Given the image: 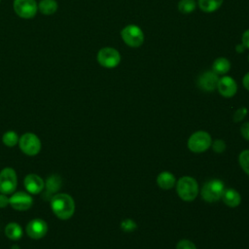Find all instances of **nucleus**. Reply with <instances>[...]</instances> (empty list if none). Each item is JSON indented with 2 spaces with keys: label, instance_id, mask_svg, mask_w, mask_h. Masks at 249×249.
<instances>
[{
  "label": "nucleus",
  "instance_id": "f257e3e1",
  "mask_svg": "<svg viewBox=\"0 0 249 249\" xmlns=\"http://www.w3.org/2000/svg\"><path fill=\"white\" fill-rule=\"evenodd\" d=\"M51 207L54 215L61 220H68L75 212V202L67 194H56L51 199Z\"/></svg>",
  "mask_w": 249,
  "mask_h": 249
},
{
  "label": "nucleus",
  "instance_id": "f03ea898",
  "mask_svg": "<svg viewBox=\"0 0 249 249\" xmlns=\"http://www.w3.org/2000/svg\"><path fill=\"white\" fill-rule=\"evenodd\" d=\"M176 191L184 201H193L198 195V184L191 176H183L176 182Z\"/></svg>",
  "mask_w": 249,
  "mask_h": 249
},
{
  "label": "nucleus",
  "instance_id": "7ed1b4c3",
  "mask_svg": "<svg viewBox=\"0 0 249 249\" xmlns=\"http://www.w3.org/2000/svg\"><path fill=\"white\" fill-rule=\"evenodd\" d=\"M212 144V138L210 134L203 130H198L193 133L188 139V148L191 152L199 154L205 152Z\"/></svg>",
  "mask_w": 249,
  "mask_h": 249
},
{
  "label": "nucleus",
  "instance_id": "20e7f679",
  "mask_svg": "<svg viewBox=\"0 0 249 249\" xmlns=\"http://www.w3.org/2000/svg\"><path fill=\"white\" fill-rule=\"evenodd\" d=\"M224 191V183L219 179H212L203 185L200 195L203 200L207 202H216L222 198Z\"/></svg>",
  "mask_w": 249,
  "mask_h": 249
},
{
  "label": "nucleus",
  "instance_id": "39448f33",
  "mask_svg": "<svg viewBox=\"0 0 249 249\" xmlns=\"http://www.w3.org/2000/svg\"><path fill=\"white\" fill-rule=\"evenodd\" d=\"M123 41L131 48H138L144 42V33L140 27L134 24H129L124 27L121 31Z\"/></svg>",
  "mask_w": 249,
  "mask_h": 249
},
{
  "label": "nucleus",
  "instance_id": "423d86ee",
  "mask_svg": "<svg viewBox=\"0 0 249 249\" xmlns=\"http://www.w3.org/2000/svg\"><path fill=\"white\" fill-rule=\"evenodd\" d=\"M97 62L105 68H114L121 62L120 53L111 47H105L97 53Z\"/></svg>",
  "mask_w": 249,
  "mask_h": 249
},
{
  "label": "nucleus",
  "instance_id": "0eeeda50",
  "mask_svg": "<svg viewBox=\"0 0 249 249\" xmlns=\"http://www.w3.org/2000/svg\"><path fill=\"white\" fill-rule=\"evenodd\" d=\"M18 185L16 171L11 167H5L0 171V193L5 195L14 194Z\"/></svg>",
  "mask_w": 249,
  "mask_h": 249
},
{
  "label": "nucleus",
  "instance_id": "6e6552de",
  "mask_svg": "<svg viewBox=\"0 0 249 249\" xmlns=\"http://www.w3.org/2000/svg\"><path fill=\"white\" fill-rule=\"evenodd\" d=\"M18 145L22 153L27 156H35L41 150V141L34 133L27 132L20 136Z\"/></svg>",
  "mask_w": 249,
  "mask_h": 249
},
{
  "label": "nucleus",
  "instance_id": "1a4fd4ad",
  "mask_svg": "<svg viewBox=\"0 0 249 249\" xmlns=\"http://www.w3.org/2000/svg\"><path fill=\"white\" fill-rule=\"evenodd\" d=\"M13 8L19 18L25 19L34 18L38 12L36 0H14Z\"/></svg>",
  "mask_w": 249,
  "mask_h": 249
},
{
  "label": "nucleus",
  "instance_id": "9d476101",
  "mask_svg": "<svg viewBox=\"0 0 249 249\" xmlns=\"http://www.w3.org/2000/svg\"><path fill=\"white\" fill-rule=\"evenodd\" d=\"M33 199L31 196L25 192H17L9 199V204L12 208L18 211H24L31 207Z\"/></svg>",
  "mask_w": 249,
  "mask_h": 249
},
{
  "label": "nucleus",
  "instance_id": "9b49d317",
  "mask_svg": "<svg viewBox=\"0 0 249 249\" xmlns=\"http://www.w3.org/2000/svg\"><path fill=\"white\" fill-rule=\"evenodd\" d=\"M26 233L33 239H40L44 237L48 231V225L42 219H33L26 226Z\"/></svg>",
  "mask_w": 249,
  "mask_h": 249
},
{
  "label": "nucleus",
  "instance_id": "f8f14e48",
  "mask_svg": "<svg viewBox=\"0 0 249 249\" xmlns=\"http://www.w3.org/2000/svg\"><path fill=\"white\" fill-rule=\"evenodd\" d=\"M217 89L222 96L230 98L236 93L237 85L231 77L224 76L219 79L217 84Z\"/></svg>",
  "mask_w": 249,
  "mask_h": 249
},
{
  "label": "nucleus",
  "instance_id": "ddd939ff",
  "mask_svg": "<svg viewBox=\"0 0 249 249\" xmlns=\"http://www.w3.org/2000/svg\"><path fill=\"white\" fill-rule=\"evenodd\" d=\"M219 77L213 71H205L199 77L197 81L198 87L204 91H212L217 89Z\"/></svg>",
  "mask_w": 249,
  "mask_h": 249
},
{
  "label": "nucleus",
  "instance_id": "4468645a",
  "mask_svg": "<svg viewBox=\"0 0 249 249\" xmlns=\"http://www.w3.org/2000/svg\"><path fill=\"white\" fill-rule=\"evenodd\" d=\"M23 184L26 191L32 195H37L41 193L45 187L44 180L39 175L33 173L25 176Z\"/></svg>",
  "mask_w": 249,
  "mask_h": 249
},
{
  "label": "nucleus",
  "instance_id": "2eb2a0df",
  "mask_svg": "<svg viewBox=\"0 0 249 249\" xmlns=\"http://www.w3.org/2000/svg\"><path fill=\"white\" fill-rule=\"evenodd\" d=\"M222 200L227 206L233 208L240 204L241 196L239 193L234 189H225L222 196Z\"/></svg>",
  "mask_w": 249,
  "mask_h": 249
},
{
  "label": "nucleus",
  "instance_id": "dca6fc26",
  "mask_svg": "<svg viewBox=\"0 0 249 249\" xmlns=\"http://www.w3.org/2000/svg\"><path fill=\"white\" fill-rule=\"evenodd\" d=\"M157 184L162 190H170L176 184L175 176L169 171H162L157 177Z\"/></svg>",
  "mask_w": 249,
  "mask_h": 249
},
{
  "label": "nucleus",
  "instance_id": "f3484780",
  "mask_svg": "<svg viewBox=\"0 0 249 249\" xmlns=\"http://www.w3.org/2000/svg\"><path fill=\"white\" fill-rule=\"evenodd\" d=\"M231 69V62L226 57H218L212 64V71L217 75H224Z\"/></svg>",
  "mask_w": 249,
  "mask_h": 249
},
{
  "label": "nucleus",
  "instance_id": "a211bd4d",
  "mask_svg": "<svg viewBox=\"0 0 249 249\" xmlns=\"http://www.w3.org/2000/svg\"><path fill=\"white\" fill-rule=\"evenodd\" d=\"M58 4L55 0H41L38 4V10L42 15L51 16L57 11Z\"/></svg>",
  "mask_w": 249,
  "mask_h": 249
},
{
  "label": "nucleus",
  "instance_id": "6ab92c4d",
  "mask_svg": "<svg viewBox=\"0 0 249 249\" xmlns=\"http://www.w3.org/2000/svg\"><path fill=\"white\" fill-rule=\"evenodd\" d=\"M5 234L9 239L18 240L22 236V229L17 223H9L5 228Z\"/></svg>",
  "mask_w": 249,
  "mask_h": 249
},
{
  "label": "nucleus",
  "instance_id": "aec40b11",
  "mask_svg": "<svg viewBox=\"0 0 249 249\" xmlns=\"http://www.w3.org/2000/svg\"><path fill=\"white\" fill-rule=\"evenodd\" d=\"M223 3V0H198V7L205 13H212L218 10Z\"/></svg>",
  "mask_w": 249,
  "mask_h": 249
},
{
  "label": "nucleus",
  "instance_id": "412c9836",
  "mask_svg": "<svg viewBox=\"0 0 249 249\" xmlns=\"http://www.w3.org/2000/svg\"><path fill=\"white\" fill-rule=\"evenodd\" d=\"M46 187L49 192L55 193L61 187V179L58 175H51L46 181Z\"/></svg>",
  "mask_w": 249,
  "mask_h": 249
},
{
  "label": "nucleus",
  "instance_id": "4be33fe9",
  "mask_svg": "<svg viewBox=\"0 0 249 249\" xmlns=\"http://www.w3.org/2000/svg\"><path fill=\"white\" fill-rule=\"evenodd\" d=\"M18 140H19V138H18V133L13 130L5 132L2 137V141H3L4 145L8 146V147L16 146L18 143Z\"/></svg>",
  "mask_w": 249,
  "mask_h": 249
},
{
  "label": "nucleus",
  "instance_id": "5701e85b",
  "mask_svg": "<svg viewBox=\"0 0 249 249\" xmlns=\"http://www.w3.org/2000/svg\"><path fill=\"white\" fill-rule=\"evenodd\" d=\"M196 3L195 0H180L178 3V10L182 14H190L195 11Z\"/></svg>",
  "mask_w": 249,
  "mask_h": 249
},
{
  "label": "nucleus",
  "instance_id": "b1692460",
  "mask_svg": "<svg viewBox=\"0 0 249 249\" xmlns=\"http://www.w3.org/2000/svg\"><path fill=\"white\" fill-rule=\"evenodd\" d=\"M238 161L242 170L249 175V150H243L239 154Z\"/></svg>",
  "mask_w": 249,
  "mask_h": 249
},
{
  "label": "nucleus",
  "instance_id": "393cba45",
  "mask_svg": "<svg viewBox=\"0 0 249 249\" xmlns=\"http://www.w3.org/2000/svg\"><path fill=\"white\" fill-rule=\"evenodd\" d=\"M121 228L124 231H133L136 230L137 225L136 223L131 219H125L121 223Z\"/></svg>",
  "mask_w": 249,
  "mask_h": 249
},
{
  "label": "nucleus",
  "instance_id": "a878e982",
  "mask_svg": "<svg viewBox=\"0 0 249 249\" xmlns=\"http://www.w3.org/2000/svg\"><path fill=\"white\" fill-rule=\"evenodd\" d=\"M211 145H212L213 151L218 154H221L226 150V143L222 139H216Z\"/></svg>",
  "mask_w": 249,
  "mask_h": 249
},
{
  "label": "nucleus",
  "instance_id": "bb28decb",
  "mask_svg": "<svg viewBox=\"0 0 249 249\" xmlns=\"http://www.w3.org/2000/svg\"><path fill=\"white\" fill-rule=\"evenodd\" d=\"M176 249H197V248L195 245V243L192 242L191 240H189V239H182V240H180L177 243Z\"/></svg>",
  "mask_w": 249,
  "mask_h": 249
},
{
  "label": "nucleus",
  "instance_id": "cd10ccee",
  "mask_svg": "<svg viewBox=\"0 0 249 249\" xmlns=\"http://www.w3.org/2000/svg\"><path fill=\"white\" fill-rule=\"evenodd\" d=\"M247 108L245 107H240L239 109H237L234 114H233V121L235 123H238V122H241L247 115Z\"/></svg>",
  "mask_w": 249,
  "mask_h": 249
},
{
  "label": "nucleus",
  "instance_id": "c85d7f7f",
  "mask_svg": "<svg viewBox=\"0 0 249 249\" xmlns=\"http://www.w3.org/2000/svg\"><path fill=\"white\" fill-rule=\"evenodd\" d=\"M240 132L243 138H245L246 140H249V122H246L241 125Z\"/></svg>",
  "mask_w": 249,
  "mask_h": 249
},
{
  "label": "nucleus",
  "instance_id": "c756f323",
  "mask_svg": "<svg viewBox=\"0 0 249 249\" xmlns=\"http://www.w3.org/2000/svg\"><path fill=\"white\" fill-rule=\"evenodd\" d=\"M241 41H242V46L244 47V49H249V29H247L246 31H244V33L242 34V38H241Z\"/></svg>",
  "mask_w": 249,
  "mask_h": 249
},
{
  "label": "nucleus",
  "instance_id": "7c9ffc66",
  "mask_svg": "<svg viewBox=\"0 0 249 249\" xmlns=\"http://www.w3.org/2000/svg\"><path fill=\"white\" fill-rule=\"evenodd\" d=\"M9 199L7 195L0 193V208H5L9 204Z\"/></svg>",
  "mask_w": 249,
  "mask_h": 249
},
{
  "label": "nucleus",
  "instance_id": "2f4dec72",
  "mask_svg": "<svg viewBox=\"0 0 249 249\" xmlns=\"http://www.w3.org/2000/svg\"><path fill=\"white\" fill-rule=\"evenodd\" d=\"M242 84H243V87L249 90V72L247 74L244 75L243 79H242Z\"/></svg>",
  "mask_w": 249,
  "mask_h": 249
},
{
  "label": "nucleus",
  "instance_id": "473e14b6",
  "mask_svg": "<svg viewBox=\"0 0 249 249\" xmlns=\"http://www.w3.org/2000/svg\"><path fill=\"white\" fill-rule=\"evenodd\" d=\"M243 49H244V47H243L242 45H240V46H236V51H237V52H239V53H241V52L243 51Z\"/></svg>",
  "mask_w": 249,
  "mask_h": 249
},
{
  "label": "nucleus",
  "instance_id": "72a5a7b5",
  "mask_svg": "<svg viewBox=\"0 0 249 249\" xmlns=\"http://www.w3.org/2000/svg\"><path fill=\"white\" fill-rule=\"evenodd\" d=\"M248 59H249V57H248Z\"/></svg>",
  "mask_w": 249,
  "mask_h": 249
},
{
  "label": "nucleus",
  "instance_id": "f704fd0d",
  "mask_svg": "<svg viewBox=\"0 0 249 249\" xmlns=\"http://www.w3.org/2000/svg\"><path fill=\"white\" fill-rule=\"evenodd\" d=\"M0 1H1V0H0Z\"/></svg>",
  "mask_w": 249,
  "mask_h": 249
}]
</instances>
